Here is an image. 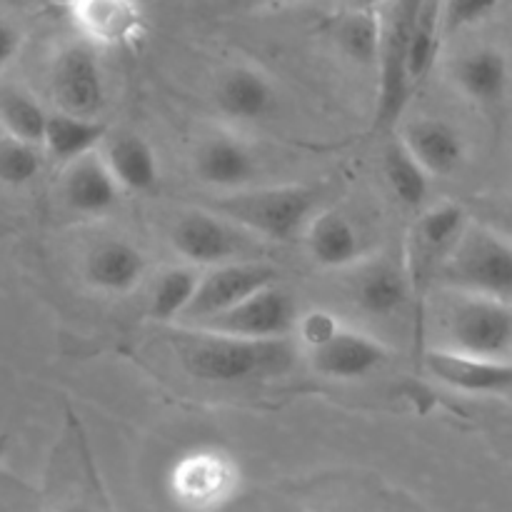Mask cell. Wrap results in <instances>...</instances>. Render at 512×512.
<instances>
[{
    "label": "cell",
    "mask_w": 512,
    "mask_h": 512,
    "mask_svg": "<svg viewBox=\"0 0 512 512\" xmlns=\"http://www.w3.org/2000/svg\"><path fill=\"white\" fill-rule=\"evenodd\" d=\"M170 345L193 378L218 385L280 378L298 360V345L293 338L243 340L193 325H178L170 333Z\"/></svg>",
    "instance_id": "obj_1"
},
{
    "label": "cell",
    "mask_w": 512,
    "mask_h": 512,
    "mask_svg": "<svg viewBox=\"0 0 512 512\" xmlns=\"http://www.w3.org/2000/svg\"><path fill=\"white\" fill-rule=\"evenodd\" d=\"M318 203V190L303 183L253 185L223 193L208 210L238 225L250 238L290 243L295 235L305 233L310 220L318 215Z\"/></svg>",
    "instance_id": "obj_2"
},
{
    "label": "cell",
    "mask_w": 512,
    "mask_h": 512,
    "mask_svg": "<svg viewBox=\"0 0 512 512\" xmlns=\"http://www.w3.org/2000/svg\"><path fill=\"white\" fill-rule=\"evenodd\" d=\"M438 283L450 293L478 295L510 303L512 298V243L488 225L470 220L453 253L440 268Z\"/></svg>",
    "instance_id": "obj_3"
},
{
    "label": "cell",
    "mask_w": 512,
    "mask_h": 512,
    "mask_svg": "<svg viewBox=\"0 0 512 512\" xmlns=\"http://www.w3.org/2000/svg\"><path fill=\"white\" fill-rule=\"evenodd\" d=\"M243 468L220 445H195L173 460L168 495L183 512H220L238 500Z\"/></svg>",
    "instance_id": "obj_4"
},
{
    "label": "cell",
    "mask_w": 512,
    "mask_h": 512,
    "mask_svg": "<svg viewBox=\"0 0 512 512\" xmlns=\"http://www.w3.org/2000/svg\"><path fill=\"white\" fill-rule=\"evenodd\" d=\"M423 0H390L380 10V58H378V103H375V128L388 133L398 128L413 95L408 60L413 40L415 15Z\"/></svg>",
    "instance_id": "obj_5"
},
{
    "label": "cell",
    "mask_w": 512,
    "mask_h": 512,
    "mask_svg": "<svg viewBox=\"0 0 512 512\" xmlns=\"http://www.w3.org/2000/svg\"><path fill=\"white\" fill-rule=\"evenodd\" d=\"M445 348L478 358L508 360L512 355V305L505 300L453 293L445 310Z\"/></svg>",
    "instance_id": "obj_6"
},
{
    "label": "cell",
    "mask_w": 512,
    "mask_h": 512,
    "mask_svg": "<svg viewBox=\"0 0 512 512\" xmlns=\"http://www.w3.org/2000/svg\"><path fill=\"white\" fill-rule=\"evenodd\" d=\"M470 220H473L470 210L453 200L433 205L418 215L408 233V250H405V268H408L415 298H423L428 285L438 280L440 268L455 250L458 240L463 238Z\"/></svg>",
    "instance_id": "obj_7"
},
{
    "label": "cell",
    "mask_w": 512,
    "mask_h": 512,
    "mask_svg": "<svg viewBox=\"0 0 512 512\" xmlns=\"http://www.w3.org/2000/svg\"><path fill=\"white\" fill-rule=\"evenodd\" d=\"M170 245L193 268H218L233 260H248L250 235L213 210H188L170 228Z\"/></svg>",
    "instance_id": "obj_8"
},
{
    "label": "cell",
    "mask_w": 512,
    "mask_h": 512,
    "mask_svg": "<svg viewBox=\"0 0 512 512\" xmlns=\"http://www.w3.org/2000/svg\"><path fill=\"white\" fill-rule=\"evenodd\" d=\"M298 320L300 310L295 305V298L290 295V290L283 288V283H278L273 288L260 290L258 295L235 305L228 313H220L203 323H193V328L243 340H283L293 338Z\"/></svg>",
    "instance_id": "obj_9"
},
{
    "label": "cell",
    "mask_w": 512,
    "mask_h": 512,
    "mask_svg": "<svg viewBox=\"0 0 512 512\" xmlns=\"http://www.w3.org/2000/svg\"><path fill=\"white\" fill-rule=\"evenodd\" d=\"M280 283V270L273 263L260 258L233 260V263L218 265L205 270L200 278V288L190 305L188 325L203 323L220 313H228L235 305L245 303L248 298L258 295L260 290L273 288Z\"/></svg>",
    "instance_id": "obj_10"
},
{
    "label": "cell",
    "mask_w": 512,
    "mask_h": 512,
    "mask_svg": "<svg viewBox=\"0 0 512 512\" xmlns=\"http://www.w3.org/2000/svg\"><path fill=\"white\" fill-rule=\"evenodd\" d=\"M50 95L58 110L98 118L105 108V73L100 50L83 40L63 45L50 65Z\"/></svg>",
    "instance_id": "obj_11"
},
{
    "label": "cell",
    "mask_w": 512,
    "mask_h": 512,
    "mask_svg": "<svg viewBox=\"0 0 512 512\" xmlns=\"http://www.w3.org/2000/svg\"><path fill=\"white\" fill-rule=\"evenodd\" d=\"M75 33L95 50H123L145 33V10L140 0H68Z\"/></svg>",
    "instance_id": "obj_12"
},
{
    "label": "cell",
    "mask_w": 512,
    "mask_h": 512,
    "mask_svg": "<svg viewBox=\"0 0 512 512\" xmlns=\"http://www.w3.org/2000/svg\"><path fill=\"white\" fill-rule=\"evenodd\" d=\"M308 360L323 378L353 383L383 368L390 360V348L375 335L343 323L328 340L308 350Z\"/></svg>",
    "instance_id": "obj_13"
},
{
    "label": "cell",
    "mask_w": 512,
    "mask_h": 512,
    "mask_svg": "<svg viewBox=\"0 0 512 512\" xmlns=\"http://www.w3.org/2000/svg\"><path fill=\"white\" fill-rule=\"evenodd\" d=\"M213 103L223 118L238 125H255L273 118L280 95L273 78L248 63L230 65L215 83Z\"/></svg>",
    "instance_id": "obj_14"
},
{
    "label": "cell",
    "mask_w": 512,
    "mask_h": 512,
    "mask_svg": "<svg viewBox=\"0 0 512 512\" xmlns=\"http://www.w3.org/2000/svg\"><path fill=\"white\" fill-rule=\"evenodd\" d=\"M425 370L445 388L463 395L512 393V360L478 358L450 348H433L423 358Z\"/></svg>",
    "instance_id": "obj_15"
},
{
    "label": "cell",
    "mask_w": 512,
    "mask_h": 512,
    "mask_svg": "<svg viewBox=\"0 0 512 512\" xmlns=\"http://www.w3.org/2000/svg\"><path fill=\"white\" fill-rule=\"evenodd\" d=\"M193 168L200 183L235 193V190L253 188L258 175V158L245 140L230 133H213L195 148Z\"/></svg>",
    "instance_id": "obj_16"
},
{
    "label": "cell",
    "mask_w": 512,
    "mask_h": 512,
    "mask_svg": "<svg viewBox=\"0 0 512 512\" xmlns=\"http://www.w3.org/2000/svg\"><path fill=\"white\" fill-rule=\"evenodd\" d=\"M148 258L138 245L123 238L95 243L83 260V278L93 290L105 295H128L143 283Z\"/></svg>",
    "instance_id": "obj_17"
},
{
    "label": "cell",
    "mask_w": 512,
    "mask_h": 512,
    "mask_svg": "<svg viewBox=\"0 0 512 512\" xmlns=\"http://www.w3.org/2000/svg\"><path fill=\"white\" fill-rule=\"evenodd\" d=\"M350 295L363 313L373 318H390L403 313L413 295V283L405 263L390 258H368L358 265Z\"/></svg>",
    "instance_id": "obj_18"
},
{
    "label": "cell",
    "mask_w": 512,
    "mask_h": 512,
    "mask_svg": "<svg viewBox=\"0 0 512 512\" xmlns=\"http://www.w3.org/2000/svg\"><path fill=\"white\" fill-rule=\"evenodd\" d=\"M400 140L408 145L430 178H450L465 163V138L453 123L433 115L410 120L400 128Z\"/></svg>",
    "instance_id": "obj_19"
},
{
    "label": "cell",
    "mask_w": 512,
    "mask_h": 512,
    "mask_svg": "<svg viewBox=\"0 0 512 512\" xmlns=\"http://www.w3.org/2000/svg\"><path fill=\"white\" fill-rule=\"evenodd\" d=\"M305 245L313 263L325 270H350L368 260L363 233L340 210H318L305 228Z\"/></svg>",
    "instance_id": "obj_20"
},
{
    "label": "cell",
    "mask_w": 512,
    "mask_h": 512,
    "mask_svg": "<svg viewBox=\"0 0 512 512\" xmlns=\"http://www.w3.org/2000/svg\"><path fill=\"white\" fill-rule=\"evenodd\" d=\"M65 168L68 170L63 178V200L75 215L103 218L118 208L125 193L105 165L100 150L88 158L65 165Z\"/></svg>",
    "instance_id": "obj_21"
},
{
    "label": "cell",
    "mask_w": 512,
    "mask_h": 512,
    "mask_svg": "<svg viewBox=\"0 0 512 512\" xmlns=\"http://www.w3.org/2000/svg\"><path fill=\"white\" fill-rule=\"evenodd\" d=\"M453 83L470 103L495 108L510 88V63L493 45H480L460 55L453 65Z\"/></svg>",
    "instance_id": "obj_22"
},
{
    "label": "cell",
    "mask_w": 512,
    "mask_h": 512,
    "mask_svg": "<svg viewBox=\"0 0 512 512\" xmlns=\"http://www.w3.org/2000/svg\"><path fill=\"white\" fill-rule=\"evenodd\" d=\"M105 165L123 193H150L160 183V160L153 145L138 133L108 135L100 148Z\"/></svg>",
    "instance_id": "obj_23"
},
{
    "label": "cell",
    "mask_w": 512,
    "mask_h": 512,
    "mask_svg": "<svg viewBox=\"0 0 512 512\" xmlns=\"http://www.w3.org/2000/svg\"><path fill=\"white\" fill-rule=\"evenodd\" d=\"M108 135V125L100 118H83V115L53 110L48 115V125H45L43 148L50 158L70 165L75 160L98 153Z\"/></svg>",
    "instance_id": "obj_24"
},
{
    "label": "cell",
    "mask_w": 512,
    "mask_h": 512,
    "mask_svg": "<svg viewBox=\"0 0 512 512\" xmlns=\"http://www.w3.org/2000/svg\"><path fill=\"white\" fill-rule=\"evenodd\" d=\"M383 178L388 188L393 190L395 198L405 208H420L430 193V175L423 165L418 163L408 145L398 138H390L383 148Z\"/></svg>",
    "instance_id": "obj_25"
},
{
    "label": "cell",
    "mask_w": 512,
    "mask_h": 512,
    "mask_svg": "<svg viewBox=\"0 0 512 512\" xmlns=\"http://www.w3.org/2000/svg\"><path fill=\"white\" fill-rule=\"evenodd\" d=\"M200 268L193 265H173L158 275L150 293V318L158 323H175L185 318L200 288Z\"/></svg>",
    "instance_id": "obj_26"
},
{
    "label": "cell",
    "mask_w": 512,
    "mask_h": 512,
    "mask_svg": "<svg viewBox=\"0 0 512 512\" xmlns=\"http://www.w3.org/2000/svg\"><path fill=\"white\" fill-rule=\"evenodd\" d=\"M445 40L443 28V0H423L415 15L413 25V40H410V60L408 73L413 90L425 83L430 70L435 68L438 60L440 45Z\"/></svg>",
    "instance_id": "obj_27"
},
{
    "label": "cell",
    "mask_w": 512,
    "mask_h": 512,
    "mask_svg": "<svg viewBox=\"0 0 512 512\" xmlns=\"http://www.w3.org/2000/svg\"><path fill=\"white\" fill-rule=\"evenodd\" d=\"M48 110L25 90L3 85L0 88V130L3 135L43 148Z\"/></svg>",
    "instance_id": "obj_28"
},
{
    "label": "cell",
    "mask_w": 512,
    "mask_h": 512,
    "mask_svg": "<svg viewBox=\"0 0 512 512\" xmlns=\"http://www.w3.org/2000/svg\"><path fill=\"white\" fill-rule=\"evenodd\" d=\"M380 10H348L335 25V43L343 50L345 58L358 65H375L380 58Z\"/></svg>",
    "instance_id": "obj_29"
},
{
    "label": "cell",
    "mask_w": 512,
    "mask_h": 512,
    "mask_svg": "<svg viewBox=\"0 0 512 512\" xmlns=\"http://www.w3.org/2000/svg\"><path fill=\"white\" fill-rule=\"evenodd\" d=\"M43 170V148L3 135L0 138V183L10 188L30 185Z\"/></svg>",
    "instance_id": "obj_30"
},
{
    "label": "cell",
    "mask_w": 512,
    "mask_h": 512,
    "mask_svg": "<svg viewBox=\"0 0 512 512\" xmlns=\"http://www.w3.org/2000/svg\"><path fill=\"white\" fill-rule=\"evenodd\" d=\"M500 5V0H443L445 38L483 23Z\"/></svg>",
    "instance_id": "obj_31"
},
{
    "label": "cell",
    "mask_w": 512,
    "mask_h": 512,
    "mask_svg": "<svg viewBox=\"0 0 512 512\" xmlns=\"http://www.w3.org/2000/svg\"><path fill=\"white\" fill-rule=\"evenodd\" d=\"M473 215V213H470ZM473 220L488 225L498 235L508 238L512 243V198H498V200H483L478 205V213Z\"/></svg>",
    "instance_id": "obj_32"
},
{
    "label": "cell",
    "mask_w": 512,
    "mask_h": 512,
    "mask_svg": "<svg viewBox=\"0 0 512 512\" xmlns=\"http://www.w3.org/2000/svg\"><path fill=\"white\" fill-rule=\"evenodd\" d=\"M25 33L15 20L0 15V70H5L8 65H13V60L18 58L20 50H23Z\"/></svg>",
    "instance_id": "obj_33"
},
{
    "label": "cell",
    "mask_w": 512,
    "mask_h": 512,
    "mask_svg": "<svg viewBox=\"0 0 512 512\" xmlns=\"http://www.w3.org/2000/svg\"><path fill=\"white\" fill-rule=\"evenodd\" d=\"M348 10H383L390 0H345Z\"/></svg>",
    "instance_id": "obj_34"
},
{
    "label": "cell",
    "mask_w": 512,
    "mask_h": 512,
    "mask_svg": "<svg viewBox=\"0 0 512 512\" xmlns=\"http://www.w3.org/2000/svg\"><path fill=\"white\" fill-rule=\"evenodd\" d=\"M253 8H288V5L305 3V0H248Z\"/></svg>",
    "instance_id": "obj_35"
},
{
    "label": "cell",
    "mask_w": 512,
    "mask_h": 512,
    "mask_svg": "<svg viewBox=\"0 0 512 512\" xmlns=\"http://www.w3.org/2000/svg\"><path fill=\"white\" fill-rule=\"evenodd\" d=\"M60 512H100V510L93 508V505H88V503H73V505H65Z\"/></svg>",
    "instance_id": "obj_36"
},
{
    "label": "cell",
    "mask_w": 512,
    "mask_h": 512,
    "mask_svg": "<svg viewBox=\"0 0 512 512\" xmlns=\"http://www.w3.org/2000/svg\"><path fill=\"white\" fill-rule=\"evenodd\" d=\"M5 450H8V435H0V460H3Z\"/></svg>",
    "instance_id": "obj_37"
},
{
    "label": "cell",
    "mask_w": 512,
    "mask_h": 512,
    "mask_svg": "<svg viewBox=\"0 0 512 512\" xmlns=\"http://www.w3.org/2000/svg\"><path fill=\"white\" fill-rule=\"evenodd\" d=\"M330 512H358V510H330Z\"/></svg>",
    "instance_id": "obj_38"
}]
</instances>
